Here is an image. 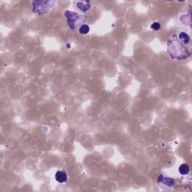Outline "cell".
<instances>
[{
    "label": "cell",
    "mask_w": 192,
    "mask_h": 192,
    "mask_svg": "<svg viewBox=\"0 0 192 192\" xmlns=\"http://www.w3.org/2000/svg\"><path fill=\"white\" fill-rule=\"evenodd\" d=\"M168 52L174 59H185L190 56V53L185 48L181 43L179 42L176 36L174 37L173 41H169L167 43Z\"/></svg>",
    "instance_id": "1"
},
{
    "label": "cell",
    "mask_w": 192,
    "mask_h": 192,
    "mask_svg": "<svg viewBox=\"0 0 192 192\" xmlns=\"http://www.w3.org/2000/svg\"><path fill=\"white\" fill-rule=\"evenodd\" d=\"M65 16L67 18L68 24L71 29H75L77 26H80V24L83 25L86 20V17L70 11H66L65 12Z\"/></svg>",
    "instance_id": "2"
},
{
    "label": "cell",
    "mask_w": 192,
    "mask_h": 192,
    "mask_svg": "<svg viewBox=\"0 0 192 192\" xmlns=\"http://www.w3.org/2000/svg\"><path fill=\"white\" fill-rule=\"evenodd\" d=\"M55 2L53 1H35L33 3V12L43 14L53 8Z\"/></svg>",
    "instance_id": "3"
},
{
    "label": "cell",
    "mask_w": 192,
    "mask_h": 192,
    "mask_svg": "<svg viewBox=\"0 0 192 192\" xmlns=\"http://www.w3.org/2000/svg\"><path fill=\"white\" fill-rule=\"evenodd\" d=\"M55 179L58 182L60 183H63V182H65L68 179V176L67 174H66L65 172L62 170H59L57 171L55 174Z\"/></svg>",
    "instance_id": "4"
},
{
    "label": "cell",
    "mask_w": 192,
    "mask_h": 192,
    "mask_svg": "<svg viewBox=\"0 0 192 192\" xmlns=\"http://www.w3.org/2000/svg\"><path fill=\"white\" fill-rule=\"evenodd\" d=\"M158 182L159 183L161 182V183L164 184V185H166L167 186H170V187H172V186L175 184V181L173 179L164 177L163 175H160V176H159L158 179Z\"/></svg>",
    "instance_id": "5"
},
{
    "label": "cell",
    "mask_w": 192,
    "mask_h": 192,
    "mask_svg": "<svg viewBox=\"0 0 192 192\" xmlns=\"http://www.w3.org/2000/svg\"><path fill=\"white\" fill-rule=\"evenodd\" d=\"M76 5H77V8L80 9L81 11H83V12H86V11H88L91 8V4L88 1L77 2Z\"/></svg>",
    "instance_id": "6"
},
{
    "label": "cell",
    "mask_w": 192,
    "mask_h": 192,
    "mask_svg": "<svg viewBox=\"0 0 192 192\" xmlns=\"http://www.w3.org/2000/svg\"><path fill=\"white\" fill-rule=\"evenodd\" d=\"M190 168L189 166L187 164H182L180 165V167H179V172L180 173V174L182 175H187L189 173Z\"/></svg>",
    "instance_id": "7"
},
{
    "label": "cell",
    "mask_w": 192,
    "mask_h": 192,
    "mask_svg": "<svg viewBox=\"0 0 192 192\" xmlns=\"http://www.w3.org/2000/svg\"><path fill=\"white\" fill-rule=\"evenodd\" d=\"M179 39L181 40V41L184 44H187L189 43L190 38H189V35L186 34L185 32H181V33H179Z\"/></svg>",
    "instance_id": "8"
},
{
    "label": "cell",
    "mask_w": 192,
    "mask_h": 192,
    "mask_svg": "<svg viewBox=\"0 0 192 192\" xmlns=\"http://www.w3.org/2000/svg\"><path fill=\"white\" fill-rule=\"evenodd\" d=\"M89 32V27L88 25L86 24H83V25H81L79 28V32L82 35H86Z\"/></svg>",
    "instance_id": "9"
},
{
    "label": "cell",
    "mask_w": 192,
    "mask_h": 192,
    "mask_svg": "<svg viewBox=\"0 0 192 192\" xmlns=\"http://www.w3.org/2000/svg\"><path fill=\"white\" fill-rule=\"evenodd\" d=\"M151 28L153 29V30H155V31H157V30L160 29H161V24L158 22H155V23H153V24H152Z\"/></svg>",
    "instance_id": "10"
}]
</instances>
